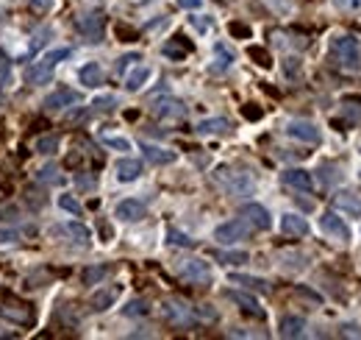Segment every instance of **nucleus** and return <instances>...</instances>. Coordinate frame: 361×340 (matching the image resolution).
<instances>
[{
	"instance_id": "58836bf2",
	"label": "nucleus",
	"mask_w": 361,
	"mask_h": 340,
	"mask_svg": "<svg viewBox=\"0 0 361 340\" xmlns=\"http://www.w3.org/2000/svg\"><path fill=\"white\" fill-rule=\"evenodd\" d=\"M123 313H125V316H134V318H139V316H148V313H151V307H148V302H139V299H137V302H131V304H128Z\"/></svg>"
},
{
	"instance_id": "6ab92c4d",
	"label": "nucleus",
	"mask_w": 361,
	"mask_h": 340,
	"mask_svg": "<svg viewBox=\"0 0 361 340\" xmlns=\"http://www.w3.org/2000/svg\"><path fill=\"white\" fill-rule=\"evenodd\" d=\"M233 304H239V310L242 313H247V316H253V318H264V310L259 307V302L250 296V293H239V290H228L225 293Z\"/></svg>"
},
{
	"instance_id": "9d476101",
	"label": "nucleus",
	"mask_w": 361,
	"mask_h": 340,
	"mask_svg": "<svg viewBox=\"0 0 361 340\" xmlns=\"http://www.w3.org/2000/svg\"><path fill=\"white\" fill-rule=\"evenodd\" d=\"M320 229H323L331 240H339V243H348V240H351V229H348V223H345L337 212H325V215L320 218Z\"/></svg>"
},
{
	"instance_id": "393cba45",
	"label": "nucleus",
	"mask_w": 361,
	"mask_h": 340,
	"mask_svg": "<svg viewBox=\"0 0 361 340\" xmlns=\"http://www.w3.org/2000/svg\"><path fill=\"white\" fill-rule=\"evenodd\" d=\"M197 134H231V120L225 117H208L197 123Z\"/></svg>"
},
{
	"instance_id": "4468645a",
	"label": "nucleus",
	"mask_w": 361,
	"mask_h": 340,
	"mask_svg": "<svg viewBox=\"0 0 361 340\" xmlns=\"http://www.w3.org/2000/svg\"><path fill=\"white\" fill-rule=\"evenodd\" d=\"M145 215H148V207H145L142 201H137V198H125V201H120L117 209H114V218H120V221H125V223H137V221H142Z\"/></svg>"
},
{
	"instance_id": "79ce46f5",
	"label": "nucleus",
	"mask_w": 361,
	"mask_h": 340,
	"mask_svg": "<svg viewBox=\"0 0 361 340\" xmlns=\"http://www.w3.org/2000/svg\"><path fill=\"white\" fill-rule=\"evenodd\" d=\"M334 6H337L339 11H345V14H356V11H361V0H334Z\"/></svg>"
},
{
	"instance_id": "f8f14e48",
	"label": "nucleus",
	"mask_w": 361,
	"mask_h": 340,
	"mask_svg": "<svg viewBox=\"0 0 361 340\" xmlns=\"http://www.w3.org/2000/svg\"><path fill=\"white\" fill-rule=\"evenodd\" d=\"M153 114L159 120H183L186 117V106L178 98H162L153 103Z\"/></svg>"
},
{
	"instance_id": "1a4fd4ad",
	"label": "nucleus",
	"mask_w": 361,
	"mask_h": 340,
	"mask_svg": "<svg viewBox=\"0 0 361 340\" xmlns=\"http://www.w3.org/2000/svg\"><path fill=\"white\" fill-rule=\"evenodd\" d=\"M164 318L173 324V327H192L194 324V313L186 302L180 299H167L164 302Z\"/></svg>"
},
{
	"instance_id": "8fccbe9b",
	"label": "nucleus",
	"mask_w": 361,
	"mask_h": 340,
	"mask_svg": "<svg viewBox=\"0 0 361 340\" xmlns=\"http://www.w3.org/2000/svg\"><path fill=\"white\" fill-rule=\"evenodd\" d=\"M180 8H200L203 6V0H178Z\"/></svg>"
},
{
	"instance_id": "c85d7f7f",
	"label": "nucleus",
	"mask_w": 361,
	"mask_h": 340,
	"mask_svg": "<svg viewBox=\"0 0 361 340\" xmlns=\"http://www.w3.org/2000/svg\"><path fill=\"white\" fill-rule=\"evenodd\" d=\"M11 84H14V67H11V59L0 50V89H6Z\"/></svg>"
},
{
	"instance_id": "5701e85b",
	"label": "nucleus",
	"mask_w": 361,
	"mask_h": 340,
	"mask_svg": "<svg viewBox=\"0 0 361 340\" xmlns=\"http://www.w3.org/2000/svg\"><path fill=\"white\" fill-rule=\"evenodd\" d=\"M142 176V162L139 159H120L117 162V179L120 182H137Z\"/></svg>"
},
{
	"instance_id": "e433bc0d",
	"label": "nucleus",
	"mask_w": 361,
	"mask_h": 340,
	"mask_svg": "<svg viewBox=\"0 0 361 340\" xmlns=\"http://www.w3.org/2000/svg\"><path fill=\"white\" fill-rule=\"evenodd\" d=\"M247 53H250V59H256V64H259V67H264V70H267V67H272V59H270V53H267L264 47H250Z\"/></svg>"
},
{
	"instance_id": "aec40b11",
	"label": "nucleus",
	"mask_w": 361,
	"mask_h": 340,
	"mask_svg": "<svg viewBox=\"0 0 361 340\" xmlns=\"http://www.w3.org/2000/svg\"><path fill=\"white\" fill-rule=\"evenodd\" d=\"M78 81H81L84 87H89V89L100 87V84H103V67H100L98 61H86V64L78 70Z\"/></svg>"
},
{
	"instance_id": "6e6552de",
	"label": "nucleus",
	"mask_w": 361,
	"mask_h": 340,
	"mask_svg": "<svg viewBox=\"0 0 361 340\" xmlns=\"http://www.w3.org/2000/svg\"><path fill=\"white\" fill-rule=\"evenodd\" d=\"M0 318H6L11 324H20V327H28V324H33V310L25 302H17V299L0 302Z\"/></svg>"
},
{
	"instance_id": "49530a36",
	"label": "nucleus",
	"mask_w": 361,
	"mask_h": 340,
	"mask_svg": "<svg viewBox=\"0 0 361 340\" xmlns=\"http://www.w3.org/2000/svg\"><path fill=\"white\" fill-rule=\"evenodd\" d=\"M242 112H245V117H247V120H259V117L264 114V112H261V109H256L253 103H247V106H245Z\"/></svg>"
},
{
	"instance_id": "72a5a7b5",
	"label": "nucleus",
	"mask_w": 361,
	"mask_h": 340,
	"mask_svg": "<svg viewBox=\"0 0 361 340\" xmlns=\"http://www.w3.org/2000/svg\"><path fill=\"white\" fill-rule=\"evenodd\" d=\"M220 263H225V265H245L250 257L245 254V251H217L214 254Z\"/></svg>"
},
{
	"instance_id": "7ed1b4c3",
	"label": "nucleus",
	"mask_w": 361,
	"mask_h": 340,
	"mask_svg": "<svg viewBox=\"0 0 361 340\" xmlns=\"http://www.w3.org/2000/svg\"><path fill=\"white\" fill-rule=\"evenodd\" d=\"M72 56V50L70 47H56V50H50V53H45L39 61H33V67L28 70V78L33 81V84H45V81H50V73L56 70V64H61L64 59H70Z\"/></svg>"
},
{
	"instance_id": "37998d69",
	"label": "nucleus",
	"mask_w": 361,
	"mask_h": 340,
	"mask_svg": "<svg viewBox=\"0 0 361 340\" xmlns=\"http://www.w3.org/2000/svg\"><path fill=\"white\" fill-rule=\"evenodd\" d=\"M114 103H117V98H114V95H106V98H98L92 106H95L98 112H109V109H114Z\"/></svg>"
},
{
	"instance_id": "f257e3e1",
	"label": "nucleus",
	"mask_w": 361,
	"mask_h": 340,
	"mask_svg": "<svg viewBox=\"0 0 361 340\" xmlns=\"http://www.w3.org/2000/svg\"><path fill=\"white\" fill-rule=\"evenodd\" d=\"M214 182L233 198H245V195H253L256 193V179L245 170H231V168H217L214 173Z\"/></svg>"
},
{
	"instance_id": "f3484780",
	"label": "nucleus",
	"mask_w": 361,
	"mask_h": 340,
	"mask_svg": "<svg viewBox=\"0 0 361 340\" xmlns=\"http://www.w3.org/2000/svg\"><path fill=\"white\" fill-rule=\"evenodd\" d=\"M334 209L348 212V215H353V218H361V195L351 193V190H339V193L334 195Z\"/></svg>"
},
{
	"instance_id": "f03ea898",
	"label": "nucleus",
	"mask_w": 361,
	"mask_h": 340,
	"mask_svg": "<svg viewBox=\"0 0 361 340\" xmlns=\"http://www.w3.org/2000/svg\"><path fill=\"white\" fill-rule=\"evenodd\" d=\"M328 53H331V59H334L342 70H359L361 67V47L356 36H348V34L334 36Z\"/></svg>"
},
{
	"instance_id": "cd10ccee",
	"label": "nucleus",
	"mask_w": 361,
	"mask_h": 340,
	"mask_svg": "<svg viewBox=\"0 0 361 340\" xmlns=\"http://www.w3.org/2000/svg\"><path fill=\"white\" fill-rule=\"evenodd\" d=\"M189 50H192V45H186L183 36H176V42H167V45H164V56H170V59H176V61H180Z\"/></svg>"
},
{
	"instance_id": "20e7f679",
	"label": "nucleus",
	"mask_w": 361,
	"mask_h": 340,
	"mask_svg": "<svg viewBox=\"0 0 361 340\" xmlns=\"http://www.w3.org/2000/svg\"><path fill=\"white\" fill-rule=\"evenodd\" d=\"M178 276L183 282H192V285H208L211 282V265L200 257H189V260H180L178 263Z\"/></svg>"
},
{
	"instance_id": "dca6fc26",
	"label": "nucleus",
	"mask_w": 361,
	"mask_h": 340,
	"mask_svg": "<svg viewBox=\"0 0 361 340\" xmlns=\"http://www.w3.org/2000/svg\"><path fill=\"white\" fill-rule=\"evenodd\" d=\"M53 235H64V237H70V240H72V243H78V246H89V240H92L89 229H86L84 223H78V221H70V223L53 226Z\"/></svg>"
},
{
	"instance_id": "0eeeda50",
	"label": "nucleus",
	"mask_w": 361,
	"mask_h": 340,
	"mask_svg": "<svg viewBox=\"0 0 361 340\" xmlns=\"http://www.w3.org/2000/svg\"><path fill=\"white\" fill-rule=\"evenodd\" d=\"M284 131H286L292 140H298V142H309V145H317V142L323 140L320 128H317L312 120H289V123L284 126Z\"/></svg>"
},
{
	"instance_id": "a19ab883",
	"label": "nucleus",
	"mask_w": 361,
	"mask_h": 340,
	"mask_svg": "<svg viewBox=\"0 0 361 340\" xmlns=\"http://www.w3.org/2000/svg\"><path fill=\"white\" fill-rule=\"evenodd\" d=\"M167 243H170V246H180V249H192V246H194V240H189V237L180 235V232H167Z\"/></svg>"
},
{
	"instance_id": "473e14b6",
	"label": "nucleus",
	"mask_w": 361,
	"mask_h": 340,
	"mask_svg": "<svg viewBox=\"0 0 361 340\" xmlns=\"http://www.w3.org/2000/svg\"><path fill=\"white\" fill-rule=\"evenodd\" d=\"M100 142L106 148H114V151H131V140L117 137V134H100Z\"/></svg>"
},
{
	"instance_id": "de8ad7c7",
	"label": "nucleus",
	"mask_w": 361,
	"mask_h": 340,
	"mask_svg": "<svg viewBox=\"0 0 361 340\" xmlns=\"http://www.w3.org/2000/svg\"><path fill=\"white\" fill-rule=\"evenodd\" d=\"M50 3H53V0H31V8L39 11V14H45V11L50 8Z\"/></svg>"
},
{
	"instance_id": "a18cd8bd",
	"label": "nucleus",
	"mask_w": 361,
	"mask_h": 340,
	"mask_svg": "<svg viewBox=\"0 0 361 340\" xmlns=\"http://www.w3.org/2000/svg\"><path fill=\"white\" fill-rule=\"evenodd\" d=\"M228 31H231L233 36H242V39H247V36H250V28H247L245 22H231V25H228Z\"/></svg>"
},
{
	"instance_id": "2f4dec72",
	"label": "nucleus",
	"mask_w": 361,
	"mask_h": 340,
	"mask_svg": "<svg viewBox=\"0 0 361 340\" xmlns=\"http://www.w3.org/2000/svg\"><path fill=\"white\" fill-rule=\"evenodd\" d=\"M231 282H236V285H245V288H250V290H261V293H270V282H264V279H253V276H231Z\"/></svg>"
},
{
	"instance_id": "c756f323",
	"label": "nucleus",
	"mask_w": 361,
	"mask_h": 340,
	"mask_svg": "<svg viewBox=\"0 0 361 340\" xmlns=\"http://www.w3.org/2000/svg\"><path fill=\"white\" fill-rule=\"evenodd\" d=\"M50 36H53V28L42 25V28H39V31H36V34L31 36V53L36 56V53H39V50H42V47L47 45V39H50Z\"/></svg>"
},
{
	"instance_id": "09e8293b",
	"label": "nucleus",
	"mask_w": 361,
	"mask_h": 340,
	"mask_svg": "<svg viewBox=\"0 0 361 340\" xmlns=\"http://www.w3.org/2000/svg\"><path fill=\"white\" fill-rule=\"evenodd\" d=\"M17 237H20L17 232H8V229H6V232H0V243H14Z\"/></svg>"
},
{
	"instance_id": "4be33fe9",
	"label": "nucleus",
	"mask_w": 361,
	"mask_h": 340,
	"mask_svg": "<svg viewBox=\"0 0 361 340\" xmlns=\"http://www.w3.org/2000/svg\"><path fill=\"white\" fill-rule=\"evenodd\" d=\"M117 296H120V288H117V285H114V288H100V290L92 296L89 304H92L95 313H103V310H109V307L117 302Z\"/></svg>"
},
{
	"instance_id": "a211bd4d",
	"label": "nucleus",
	"mask_w": 361,
	"mask_h": 340,
	"mask_svg": "<svg viewBox=\"0 0 361 340\" xmlns=\"http://www.w3.org/2000/svg\"><path fill=\"white\" fill-rule=\"evenodd\" d=\"M281 232L289 235V237H306L309 235V221L300 218V215H295V212H286L281 218Z\"/></svg>"
},
{
	"instance_id": "a878e982",
	"label": "nucleus",
	"mask_w": 361,
	"mask_h": 340,
	"mask_svg": "<svg viewBox=\"0 0 361 340\" xmlns=\"http://www.w3.org/2000/svg\"><path fill=\"white\" fill-rule=\"evenodd\" d=\"M233 59H236V56H233V50H228V45H222V42L214 45V64H211V67H214L217 73H225V70L233 64Z\"/></svg>"
},
{
	"instance_id": "9b49d317",
	"label": "nucleus",
	"mask_w": 361,
	"mask_h": 340,
	"mask_svg": "<svg viewBox=\"0 0 361 340\" xmlns=\"http://www.w3.org/2000/svg\"><path fill=\"white\" fill-rule=\"evenodd\" d=\"M81 101V95L75 92V89H70V87H59L56 92H50L47 98H45V109L47 112H61V109H67V106H72V103H78Z\"/></svg>"
},
{
	"instance_id": "2eb2a0df",
	"label": "nucleus",
	"mask_w": 361,
	"mask_h": 340,
	"mask_svg": "<svg viewBox=\"0 0 361 340\" xmlns=\"http://www.w3.org/2000/svg\"><path fill=\"white\" fill-rule=\"evenodd\" d=\"M242 218H245L253 229H261V232H267V229L272 226L270 212H267L261 204H245V207H242Z\"/></svg>"
},
{
	"instance_id": "c9c22d12",
	"label": "nucleus",
	"mask_w": 361,
	"mask_h": 340,
	"mask_svg": "<svg viewBox=\"0 0 361 340\" xmlns=\"http://www.w3.org/2000/svg\"><path fill=\"white\" fill-rule=\"evenodd\" d=\"M42 184H56V182H61V173H59V168L56 165H45L42 170H39V176H36Z\"/></svg>"
},
{
	"instance_id": "423d86ee",
	"label": "nucleus",
	"mask_w": 361,
	"mask_h": 340,
	"mask_svg": "<svg viewBox=\"0 0 361 340\" xmlns=\"http://www.w3.org/2000/svg\"><path fill=\"white\" fill-rule=\"evenodd\" d=\"M75 25H78V34L86 42H100L103 28H106V17H103V11H89V14H81Z\"/></svg>"
},
{
	"instance_id": "ea45409f",
	"label": "nucleus",
	"mask_w": 361,
	"mask_h": 340,
	"mask_svg": "<svg viewBox=\"0 0 361 340\" xmlns=\"http://www.w3.org/2000/svg\"><path fill=\"white\" fill-rule=\"evenodd\" d=\"M106 274H109V268H86V271H84V282H86V285H98Z\"/></svg>"
},
{
	"instance_id": "4c0bfd02",
	"label": "nucleus",
	"mask_w": 361,
	"mask_h": 340,
	"mask_svg": "<svg viewBox=\"0 0 361 340\" xmlns=\"http://www.w3.org/2000/svg\"><path fill=\"white\" fill-rule=\"evenodd\" d=\"M59 207H61V209H67V212H70V215H75V218H78V215H81V209H84L72 195H59Z\"/></svg>"
},
{
	"instance_id": "7c9ffc66",
	"label": "nucleus",
	"mask_w": 361,
	"mask_h": 340,
	"mask_svg": "<svg viewBox=\"0 0 361 340\" xmlns=\"http://www.w3.org/2000/svg\"><path fill=\"white\" fill-rule=\"evenodd\" d=\"M56 151H59V137H56V134H47V137H39V140H36V154L50 156V154H56Z\"/></svg>"
},
{
	"instance_id": "39448f33",
	"label": "nucleus",
	"mask_w": 361,
	"mask_h": 340,
	"mask_svg": "<svg viewBox=\"0 0 361 340\" xmlns=\"http://www.w3.org/2000/svg\"><path fill=\"white\" fill-rule=\"evenodd\" d=\"M250 237V223L242 218V221H228V223H220L214 229V240L222 243V246H233L239 240H247Z\"/></svg>"
},
{
	"instance_id": "ddd939ff",
	"label": "nucleus",
	"mask_w": 361,
	"mask_h": 340,
	"mask_svg": "<svg viewBox=\"0 0 361 340\" xmlns=\"http://www.w3.org/2000/svg\"><path fill=\"white\" fill-rule=\"evenodd\" d=\"M281 182H284L286 187H292V190H300V193H312V190H314V179H312V173L303 170V168H289V170H284V173H281Z\"/></svg>"
},
{
	"instance_id": "c03bdc74",
	"label": "nucleus",
	"mask_w": 361,
	"mask_h": 340,
	"mask_svg": "<svg viewBox=\"0 0 361 340\" xmlns=\"http://www.w3.org/2000/svg\"><path fill=\"white\" fill-rule=\"evenodd\" d=\"M134 61H139V53H128V56H123V59L117 61V73L123 75V73H125V70H128Z\"/></svg>"
},
{
	"instance_id": "f704fd0d",
	"label": "nucleus",
	"mask_w": 361,
	"mask_h": 340,
	"mask_svg": "<svg viewBox=\"0 0 361 340\" xmlns=\"http://www.w3.org/2000/svg\"><path fill=\"white\" fill-rule=\"evenodd\" d=\"M20 218V209L11 198H0V221H17Z\"/></svg>"
},
{
	"instance_id": "b1692460",
	"label": "nucleus",
	"mask_w": 361,
	"mask_h": 340,
	"mask_svg": "<svg viewBox=\"0 0 361 340\" xmlns=\"http://www.w3.org/2000/svg\"><path fill=\"white\" fill-rule=\"evenodd\" d=\"M303 335H306V321L300 316L281 318V338H303Z\"/></svg>"
},
{
	"instance_id": "412c9836",
	"label": "nucleus",
	"mask_w": 361,
	"mask_h": 340,
	"mask_svg": "<svg viewBox=\"0 0 361 340\" xmlns=\"http://www.w3.org/2000/svg\"><path fill=\"white\" fill-rule=\"evenodd\" d=\"M142 151H145V159L151 165H170V162H176V151H167V148H159V145H151V142H142Z\"/></svg>"
},
{
	"instance_id": "bb28decb",
	"label": "nucleus",
	"mask_w": 361,
	"mask_h": 340,
	"mask_svg": "<svg viewBox=\"0 0 361 340\" xmlns=\"http://www.w3.org/2000/svg\"><path fill=\"white\" fill-rule=\"evenodd\" d=\"M151 78V67H145V64H139L137 70H131L128 75H125V89L128 92H139L142 87H145V81Z\"/></svg>"
}]
</instances>
